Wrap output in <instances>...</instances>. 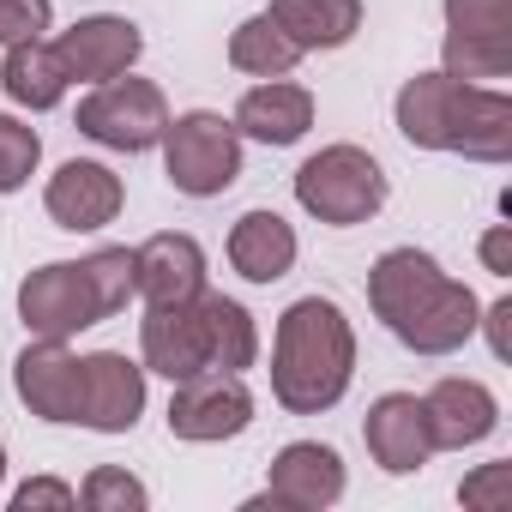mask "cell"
Here are the masks:
<instances>
[{
	"mask_svg": "<svg viewBox=\"0 0 512 512\" xmlns=\"http://www.w3.org/2000/svg\"><path fill=\"white\" fill-rule=\"evenodd\" d=\"M368 308L410 356H458L476 338L482 296L428 247H386L368 266Z\"/></svg>",
	"mask_w": 512,
	"mask_h": 512,
	"instance_id": "obj_1",
	"label": "cell"
},
{
	"mask_svg": "<svg viewBox=\"0 0 512 512\" xmlns=\"http://www.w3.org/2000/svg\"><path fill=\"white\" fill-rule=\"evenodd\" d=\"M272 404L290 416H326L356 380V326L332 296H296L272 326Z\"/></svg>",
	"mask_w": 512,
	"mask_h": 512,
	"instance_id": "obj_2",
	"label": "cell"
},
{
	"mask_svg": "<svg viewBox=\"0 0 512 512\" xmlns=\"http://www.w3.org/2000/svg\"><path fill=\"white\" fill-rule=\"evenodd\" d=\"M290 187H296V205L314 223H326V229H362L392 199V181H386L380 157L368 145H350V139L320 145L314 157H302V169H296Z\"/></svg>",
	"mask_w": 512,
	"mask_h": 512,
	"instance_id": "obj_3",
	"label": "cell"
},
{
	"mask_svg": "<svg viewBox=\"0 0 512 512\" xmlns=\"http://www.w3.org/2000/svg\"><path fill=\"white\" fill-rule=\"evenodd\" d=\"M157 151H163L169 187L187 193V199H223L241 181V163H247V139L235 133V121L223 109H181V115H169Z\"/></svg>",
	"mask_w": 512,
	"mask_h": 512,
	"instance_id": "obj_4",
	"label": "cell"
},
{
	"mask_svg": "<svg viewBox=\"0 0 512 512\" xmlns=\"http://www.w3.org/2000/svg\"><path fill=\"white\" fill-rule=\"evenodd\" d=\"M73 127L103 145V151H121V157H145L157 151L163 127H169V97L157 79H139V73H121V79H103L79 97V115Z\"/></svg>",
	"mask_w": 512,
	"mask_h": 512,
	"instance_id": "obj_5",
	"label": "cell"
},
{
	"mask_svg": "<svg viewBox=\"0 0 512 512\" xmlns=\"http://www.w3.org/2000/svg\"><path fill=\"white\" fill-rule=\"evenodd\" d=\"M169 434L187 440V446H223L235 434L253 428V392H247V374H187L175 380L169 392V410H163Z\"/></svg>",
	"mask_w": 512,
	"mask_h": 512,
	"instance_id": "obj_6",
	"label": "cell"
},
{
	"mask_svg": "<svg viewBox=\"0 0 512 512\" xmlns=\"http://www.w3.org/2000/svg\"><path fill=\"white\" fill-rule=\"evenodd\" d=\"M19 326L31 338H79L91 326H103V308H97V290L85 278L79 260H49L37 272H25L19 284Z\"/></svg>",
	"mask_w": 512,
	"mask_h": 512,
	"instance_id": "obj_7",
	"label": "cell"
},
{
	"mask_svg": "<svg viewBox=\"0 0 512 512\" xmlns=\"http://www.w3.org/2000/svg\"><path fill=\"white\" fill-rule=\"evenodd\" d=\"M151 404V374L127 350L79 356V428L91 434H133Z\"/></svg>",
	"mask_w": 512,
	"mask_h": 512,
	"instance_id": "obj_8",
	"label": "cell"
},
{
	"mask_svg": "<svg viewBox=\"0 0 512 512\" xmlns=\"http://www.w3.org/2000/svg\"><path fill=\"white\" fill-rule=\"evenodd\" d=\"M350 494V470L344 452L326 440H290L278 446V458L266 464V488L247 506H284V512H326Z\"/></svg>",
	"mask_w": 512,
	"mask_h": 512,
	"instance_id": "obj_9",
	"label": "cell"
},
{
	"mask_svg": "<svg viewBox=\"0 0 512 512\" xmlns=\"http://www.w3.org/2000/svg\"><path fill=\"white\" fill-rule=\"evenodd\" d=\"M43 211L67 235H97V229H109L127 211V181L109 163H97V157H67L43 181Z\"/></svg>",
	"mask_w": 512,
	"mask_h": 512,
	"instance_id": "obj_10",
	"label": "cell"
},
{
	"mask_svg": "<svg viewBox=\"0 0 512 512\" xmlns=\"http://www.w3.org/2000/svg\"><path fill=\"white\" fill-rule=\"evenodd\" d=\"M49 43H55V55H61V67H67L73 85L121 79V73H133L139 55H145V31H139L127 13H85V19H73V25H67L61 37H49Z\"/></svg>",
	"mask_w": 512,
	"mask_h": 512,
	"instance_id": "obj_11",
	"label": "cell"
},
{
	"mask_svg": "<svg viewBox=\"0 0 512 512\" xmlns=\"http://www.w3.org/2000/svg\"><path fill=\"white\" fill-rule=\"evenodd\" d=\"M211 290V260L199 235L187 229H157L133 247V296L151 308V302H193Z\"/></svg>",
	"mask_w": 512,
	"mask_h": 512,
	"instance_id": "obj_12",
	"label": "cell"
},
{
	"mask_svg": "<svg viewBox=\"0 0 512 512\" xmlns=\"http://www.w3.org/2000/svg\"><path fill=\"white\" fill-rule=\"evenodd\" d=\"M139 362L157 380H187L211 368V338H205V308L193 302H151L139 320Z\"/></svg>",
	"mask_w": 512,
	"mask_h": 512,
	"instance_id": "obj_13",
	"label": "cell"
},
{
	"mask_svg": "<svg viewBox=\"0 0 512 512\" xmlns=\"http://www.w3.org/2000/svg\"><path fill=\"white\" fill-rule=\"evenodd\" d=\"M19 404L49 428H79V356L67 338H31L13 362Z\"/></svg>",
	"mask_w": 512,
	"mask_h": 512,
	"instance_id": "obj_14",
	"label": "cell"
},
{
	"mask_svg": "<svg viewBox=\"0 0 512 512\" xmlns=\"http://www.w3.org/2000/svg\"><path fill=\"white\" fill-rule=\"evenodd\" d=\"M422 416H428L434 452H470V446L494 440V428H500V398H494V386L476 380V374H440V380L422 392Z\"/></svg>",
	"mask_w": 512,
	"mask_h": 512,
	"instance_id": "obj_15",
	"label": "cell"
},
{
	"mask_svg": "<svg viewBox=\"0 0 512 512\" xmlns=\"http://www.w3.org/2000/svg\"><path fill=\"white\" fill-rule=\"evenodd\" d=\"M314 115H320V103H314V91L296 85V79H253V85L241 91V103L229 109L235 133H241L247 145H266V151L302 145V139L314 133Z\"/></svg>",
	"mask_w": 512,
	"mask_h": 512,
	"instance_id": "obj_16",
	"label": "cell"
},
{
	"mask_svg": "<svg viewBox=\"0 0 512 512\" xmlns=\"http://www.w3.org/2000/svg\"><path fill=\"white\" fill-rule=\"evenodd\" d=\"M223 260H229V272H235L241 284H278V278H290L296 260H302V235H296V223H290L284 211L253 205V211H241V217L229 223Z\"/></svg>",
	"mask_w": 512,
	"mask_h": 512,
	"instance_id": "obj_17",
	"label": "cell"
},
{
	"mask_svg": "<svg viewBox=\"0 0 512 512\" xmlns=\"http://www.w3.org/2000/svg\"><path fill=\"white\" fill-rule=\"evenodd\" d=\"M362 440H368V458L386 476L428 470L434 434H428V416H422V392H380L368 404V416H362Z\"/></svg>",
	"mask_w": 512,
	"mask_h": 512,
	"instance_id": "obj_18",
	"label": "cell"
},
{
	"mask_svg": "<svg viewBox=\"0 0 512 512\" xmlns=\"http://www.w3.org/2000/svg\"><path fill=\"white\" fill-rule=\"evenodd\" d=\"M452 157L464 163H512V91L506 85H458V115H452Z\"/></svg>",
	"mask_w": 512,
	"mask_h": 512,
	"instance_id": "obj_19",
	"label": "cell"
},
{
	"mask_svg": "<svg viewBox=\"0 0 512 512\" xmlns=\"http://www.w3.org/2000/svg\"><path fill=\"white\" fill-rule=\"evenodd\" d=\"M458 85H464V79H452V73H440V67L410 73V79L398 85V97H392V121H398L404 145H416V151H446V145H452Z\"/></svg>",
	"mask_w": 512,
	"mask_h": 512,
	"instance_id": "obj_20",
	"label": "cell"
},
{
	"mask_svg": "<svg viewBox=\"0 0 512 512\" xmlns=\"http://www.w3.org/2000/svg\"><path fill=\"white\" fill-rule=\"evenodd\" d=\"M0 91L25 115H49V109L67 103L73 79H67L49 37H25V43H7V55H0Z\"/></svg>",
	"mask_w": 512,
	"mask_h": 512,
	"instance_id": "obj_21",
	"label": "cell"
},
{
	"mask_svg": "<svg viewBox=\"0 0 512 512\" xmlns=\"http://www.w3.org/2000/svg\"><path fill=\"white\" fill-rule=\"evenodd\" d=\"M266 13L290 31V43H296L302 55L350 49V43L362 37V19H368L362 0H272Z\"/></svg>",
	"mask_w": 512,
	"mask_h": 512,
	"instance_id": "obj_22",
	"label": "cell"
},
{
	"mask_svg": "<svg viewBox=\"0 0 512 512\" xmlns=\"http://www.w3.org/2000/svg\"><path fill=\"white\" fill-rule=\"evenodd\" d=\"M229 67L241 73V79H290L308 55L290 43V31L272 19V13H247L235 31H229Z\"/></svg>",
	"mask_w": 512,
	"mask_h": 512,
	"instance_id": "obj_23",
	"label": "cell"
},
{
	"mask_svg": "<svg viewBox=\"0 0 512 512\" xmlns=\"http://www.w3.org/2000/svg\"><path fill=\"white\" fill-rule=\"evenodd\" d=\"M199 308H205V338H211V368L217 374L260 368V320H253L235 296H217V290H205Z\"/></svg>",
	"mask_w": 512,
	"mask_h": 512,
	"instance_id": "obj_24",
	"label": "cell"
},
{
	"mask_svg": "<svg viewBox=\"0 0 512 512\" xmlns=\"http://www.w3.org/2000/svg\"><path fill=\"white\" fill-rule=\"evenodd\" d=\"M440 73H452L464 85H506L512 37H440Z\"/></svg>",
	"mask_w": 512,
	"mask_h": 512,
	"instance_id": "obj_25",
	"label": "cell"
},
{
	"mask_svg": "<svg viewBox=\"0 0 512 512\" xmlns=\"http://www.w3.org/2000/svg\"><path fill=\"white\" fill-rule=\"evenodd\" d=\"M37 169H43V133H37L25 115L0 109V199H7V193H25Z\"/></svg>",
	"mask_w": 512,
	"mask_h": 512,
	"instance_id": "obj_26",
	"label": "cell"
},
{
	"mask_svg": "<svg viewBox=\"0 0 512 512\" xmlns=\"http://www.w3.org/2000/svg\"><path fill=\"white\" fill-rule=\"evenodd\" d=\"M79 266H85V278H91V290H97L103 320H115L127 302H139V296H133V247L103 241V247H91V253H85Z\"/></svg>",
	"mask_w": 512,
	"mask_h": 512,
	"instance_id": "obj_27",
	"label": "cell"
},
{
	"mask_svg": "<svg viewBox=\"0 0 512 512\" xmlns=\"http://www.w3.org/2000/svg\"><path fill=\"white\" fill-rule=\"evenodd\" d=\"M79 506H85V512H145V506H151V488H145L127 464H97V470L79 482Z\"/></svg>",
	"mask_w": 512,
	"mask_h": 512,
	"instance_id": "obj_28",
	"label": "cell"
},
{
	"mask_svg": "<svg viewBox=\"0 0 512 512\" xmlns=\"http://www.w3.org/2000/svg\"><path fill=\"white\" fill-rule=\"evenodd\" d=\"M446 37H512V0H440Z\"/></svg>",
	"mask_w": 512,
	"mask_h": 512,
	"instance_id": "obj_29",
	"label": "cell"
},
{
	"mask_svg": "<svg viewBox=\"0 0 512 512\" xmlns=\"http://www.w3.org/2000/svg\"><path fill=\"white\" fill-rule=\"evenodd\" d=\"M458 506H476V512H506V506H512V464H506V458L476 464V470L458 482Z\"/></svg>",
	"mask_w": 512,
	"mask_h": 512,
	"instance_id": "obj_30",
	"label": "cell"
},
{
	"mask_svg": "<svg viewBox=\"0 0 512 512\" xmlns=\"http://www.w3.org/2000/svg\"><path fill=\"white\" fill-rule=\"evenodd\" d=\"M49 25H55V0H0V49L25 37H49Z\"/></svg>",
	"mask_w": 512,
	"mask_h": 512,
	"instance_id": "obj_31",
	"label": "cell"
},
{
	"mask_svg": "<svg viewBox=\"0 0 512 512\" xmlns=\"http://www.w3.org/2000/svg\"><path fill=\"white\" fill-rule=\"evenodd\" d=\"M7 500H13V512H73V506H79V488L61 482V476H31V482H19Z\"/></svg>",
	"mask_w": 512,
	"mask_h": 512,
	"instance_id": "obj_32",
	"label": "cell"
},
{
	"mask_svg": "<svg viewBox=\"0 0 512 512\" xmlns=\"http://www.w3.org/2000/svg\"><path fill=\"white\" fill-rule=\"evenodd\" d=\"M476 260H482V272L488 278H512V223H488L482 229V241H476Z\"/></svg>",
	"mask_w": 512,
	"mask_h": 512,
	"instance_id": "obj_33",
	"label": "cell"
},
{
	"mask_svg": "<svg viewBox=\"0 0 512 512\" xmlns=\"http://www.w3.org/2000/svg\"><path fill=\"white\" fill-rule=\"evenodd\" d=\"M476 332L488 338V356H494V362H512V296L488 302L482 320H476Z\"/></svg>",
	"mask_w": 512,
	"mask_h": 512,
	"instance_id": "obj_34",
	"label": "cell"
},
{
	"mask_svg": "<svg viewBox=\"0 0 512 512\" xmlns=\"http://www.w3.org/2000/svg\"><path fill=\"white\" fill-rule=\"evenodd\" d=\"M0 494H7V440H0Z\"/></svg>",
	"mask_w": 512,
	"mask_h": 512,
	"instance_id": "obj_35",
	"label": "cell"
}]
</instances>
